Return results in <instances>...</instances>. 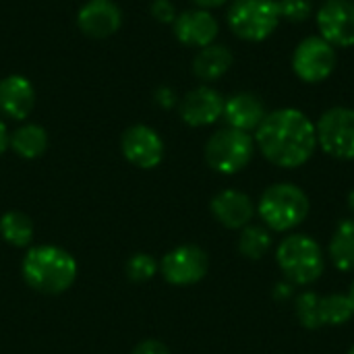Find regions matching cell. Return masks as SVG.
I'll list each match as a JSON object with an SVG mask.
<instances>
[{"instance_id":"cell-1","label":"cell","mask_w":354,"mask_h":354,"mask_svg":"<svg viewBox=\"0 0 354 354\" xmlns=\"http://www.w3.org/2000/svg\"><path fill=\"white\" fill-rule=\"evenodd\" d=\"M259 153L278 168H301L317 149L315 122L299 108H278L268 112L255 131Z\"/></svg>"},{"instance_id":"cell-2","label":"cell","mask_w":354,"mask_h":354,"mask_svg":"<svg viewBox=\"0 0 354 354\" xmlns=\"http://www.w3.org/2000/svg\"><path fill=\"white\" fill-rule=\"evenodd\" d=\"M23 280L41 295H60L68 290L77 278L75 257L56 245L31 247L23 257Z\"/></svg>"},{"instance_id":"cell-3","label":"cell","mask_w":354,"mask_h":354,"mask_svg":"<svg viewBox=\"0 0 354 354\" xmlns=\"http://www.w3.org/2000/svg\"><path fill=\"white\" fill-rule=\"evenodd\" d=\"M309 209V195L295 183H274L257 201V216L263 226L274 232H290L299 228L307 220Z\"/></svg>"},{"instance_id":"cell-4","label":"cell","mask_w":354,"mask_h":354,"mask_svg":"<svg viewBox=\"0 0 354 354\" xmlns=\"http://www.w3.org/2000/svg\"><path fill=\"white\" fill-rule=\"evenodd\" d=\"M276 263L292 286H311L326 272L322 245L309 234H288L276 247Z\"/></svg>"},{"instance_id":"cell-5","label":"cell","mask_w":354,"mask_h":354,"mask_svg":"<svg viewBox=\"0 0 354 354\" xmlns=\"http://www.w3.org/2000/svg\"><path fill=\"white\" fill-rule=\"evenodd\" d=\"M226 21L239 39L251 44L266 41L282 23L276 0H232Z\"/></svg>"},{"instance_id":"cell-6","label":"cell","mask_w":354,"mask_h":354,"mask_svg":"<svg viewBox=\"0 0 354 354\" xmlns=\"http://www.w3.org/2000/svg\"><path fill=\"white\" fill-rule=\"evenodd\" d=\"M255 137L251 133L224 127L205 143V162L220 174H236L245 170L255 156Z\"/></svg>"},{"instance_id":"cell-7","label":"cell","mask_w":354,"mask_h":354,"mask_svg":"<svg viewBox=\"0 0 354 354\" xmlns=\"http://www.w3.org/2000/svg\"><path fill=\"white\" fill-rule=\"evenodd\" d=\"M290 66L299 81L307 85L324 83L338 66V50L322 35H307L292 50Z\"/></svg>"},{"instance_id":"cell-8","label":"cell","mask_w":354,"mask_h":354,"mask_svg":"<svg viewBox=\"0 0 354 354\" xmlns=\"http://www.w3.org/2000/svg\"><path fill=\"white\" fill-rule=\"evenodd\" d=\"M317 147L334 160H354V108L332 106L315 122Z\"/></svg>"},{"instance_id":"cell-9","label":"cell","mask_w":354,"mask_h":354,"mask_svg":"<svg viewBox=\"0 0 354 354\" xmlns=\"http://www.w3.org/2000/svg\"><path fill=\"white\" fill-rule=\"evenodd\" d=\"M209 257L197 245H180L168 251L160 261L164 280L172 286H193L207 276Z\"/></svg>"},{"instance_id":"cell-10","label":"cell","mask_w":354,"mask_h":354,"mask_svg":"<svg viewBox=\"0 0 354 354\" xmlns=\"http://www.w3.org/2000/svg\"><path fill=\"white\" fill-rule=\"evenodd\" d=\"M317 35L336 50L354 46V0H324L315 10Z\"/></svg>"},{"instance_id":"cell-11","label":"cell","mask_w":354,"mask_h":354,"mask_svg":"<svg viewBox=\"0 0 354 354\" xmlns=\"http://www.w3.org/2000/svg\"><path fill=\"white\" fill-rule=\"evenodd\" d=\"M120 149L127 162L137 168H156L164 158L162 137L147 124H133L122 133Z\"/></svg>"},{"instance_id":"cell-12","label":"cell","mask_w":354,"mask_h":354,"mask_svg":"<svg viewBox=\"0 0 354 354\" xmlns=\"http://www.w3.org/2000/svg\"><path fill=\"white\" fill-rule=\"evenodd\" d=\"M226 97L212 85H199L180 100V118L189 127H209L224 114Z\"/></svg>"},{"instance_id":"cell-13","label":"cell","mask_w":354,"mask_h":354,"mask_svg":"<svg viewBox=\"0 0 354 354\" xmlns=\"http://www.w3.org/2000/svg\"><path fill=\"white\" fill-rule=\"evenodd\" d=\"M172 29L180 44L201 50L216 41V37L220 33V23L212 15V10L197 6V8L178 12L172 23Z\"/></svg>"},{"instance_id":"cell-14","label":"cell","mask_w":354,"mask_h":354,"mask_svg":"<svg viewBox=\"0 0 354 354\" xmlns=\"http://www.w3.org/2000/svg\"><path fill=\"white\" fill-rule=\"evenodd\" d=\"M209 209L214 218L230 230H243L245 226L253 224V218L257 214V205L253 203V199L239 189L220 191L212 199Z\"/></svg>"},{"instance_id":"cell-15","label":"cell","mask_w":354,"mask_h":354,"mask_svg":"<svg viewBox=\"0 0 354 354\" xmlns=\"http://www.w3.org/2000/svg\"><path fill=\"white\" fill-rule=\"evenodd\" d=\"M268 116L266 102L255 91H236L224 102V122L230 129L255 133Z\"/></svg>"},{"instance_id":"cell-16","label":"cell","mask_w":354,"mask_h":354,"mask_svg":"<svg viewBox=\"0 0 354 354\" xmlns=\"http://www.w3.org/2000/svg\"><path fill=\"white\" fill-rule=\"evenodd\" d=\"M77 25L89 37H110L122 25L120 6L112 0H89L79 8Z\"/></svg>"},{"instance_id":"cell-17","label":"cell","mask_w":354,"mask_h":354,"mask_svg":"<svg viewBox=\"0 0 354 354\" xmlns=\"http://www.w3.org/2000/svg\"><path fill=\"white\" fill-rule=\"evenodd\" d=\"M35 106V89L23 75H8L0 81V112L12 120H25Z\"/></svg>"},{"instance_id":"cell-18","label":"cell","mask_w":354,"mask_h":354,"mask_svg":"<svg viewBox=\"0 0 354 354\" xmlns=\"http://www.w3.org/2000/svg\"><path fill=\"white\" fill-rule=\"evenodd\" d=\"M234 64V54L230 52L228 46L224 44H209L205 48H201L195 58H193V75L207 83H214L218 79H222Z\"/></svg>"},{"instance_id":"cell-19","label":"cell","mask_w":354,"mask_h":354,"mask_svg":"<svg viewBox=\"0 0 354 354\" xmlns=\"http://www.w3.org/2000/svg\"><path fill=\"white\" fill-rule=\"evenodd\" d=\"M330 261L340 272H354V218L342 220L328 245Z\"/></svg>"},{"instance_id":"cell-20","label":"cell","mask_w":354,"mask_h":354,"mask_svg":"<svg viewBox=\"0 0 354 354\" xmlns=\"http://www.w3.org/2000/svg\"><path fill=\"white\" fill-rule=\"evenodd\" d=\"M8 147L23 160H35L48 149V133L39 124H23L8 137Z\"/></svg>"},{"instance_id":"cell-21","label":"cell","mask_w":354,"mask_h":354,"mask_svg":"<svg viewBox=\"0 0 354 354\" xmlns=\"http://www.w3.org/2000/svg\"><path fill=\"white\" fill-rule=\"evenodd\" d=\"M236 247H239V253L245 259L259 261L274 247L272 230L266 228L263 224H249V226H245L241 230V236H239V245Z\"/></svg>"},{"instance_id":"cell-22","label":"cell","mask_w":354,"mask_h":354,"mask_svg":"<svg viewBox=\"0 0 354 354\" xmlns=\"http://www.w3.org/2000/svg\"><path fill=\"white\" fill-rule=\"evenodd\" d=\"M354 317V309L348 295H340V292H334V295H326L322 297L319 295V322H322V328H338V326H344L348 324Z\"/></svg>"},{"instance_id":"cell-23","label":"cell","mask_w":354,"mask_h":354,"mask_svg":"<svg viewBox=\"0 0 354 354\" xmlns=\"http://www.w3.org/2000/svg\"><path fill=\"white\" fill-rule=\"evenodd\" d=\"M0 236L12 247H27L33 241V222L23 212H6L0 218Z\"/></svg>"},{"instance_id":"cell-24","label":"cell","mask_w":354,"mask_h":354,"mask_svg":"<svg viewBox=\"0 0 354 354\" xmlns=\"http://www.w3.org/2000/svg\"><path fill=\"white\" fill-rule=\"evenodd\" d=\"M295 315L299 324L307 330H319V295L313 290H305L295 301Z\"/></svg>"},{"instance_id":"cell-25","label":"cell","mask_w":354,"mask_h":354,"mask_svg":"<svg viewBox=\"0 0 354 354\" xmlns=\"http://www.w3.org/2000/svg\"><path fill=\"white\" fill-rule=\"evenodd\" d=\"M124 270H127L129 280H133V282H147V280H151L160 272V266H158V261L151 255L135 253L133 257H129Z\"/></svg>"},{"instance_id":"cell-26","label":"cell","mask_w":354,"mask_h":354,"mask_svg":"<svg viewBox=\"0 0 354 354\" xmlns=\"http://www.w3.org/2000/svg\"><path fill=\"white\" fill-rule=\"evenodd\" d=\"M278 2V10H280V19L286 23H305L307 19H311L313 12V2L311 0H276Z\"/></svg>"},{"instance_id":"cell-27","label":"cell","mask_w":354,"mask_h":354,"mask_svg":"<svg viewBox=\"0 0 354 354\" xmlns=\"http://www.w3.org/2000/svg\"><path fill=\"white\" fill-rule=\"evenodd\" d=\"M149 12L156 21L160 23H174L176 19V6L172 4V0H153L149 6Z\"/></svg>"},{"instance_id":"cell-28","label":"cell","mask_w":354,"mask_h":354,"mask_svg":"<svg viewBox=\"0 0 354 354\" xmlns=\"http://www.w3.org/2000/svg\"><path fill=\"white\" fill-rule=\"evenodd\" d=\"M153 100H156V104H158L160 108H164V110H170V108H174V106L178 104L176 91H174L172 87H168V85L158 87L156 93H153Z\"/></svg>"},{"instance_id":"cell-29","label":"cell","mask_w":354,"mask_h":354,"mask_svg":"<svg viewBox=\"0 0 354 354\" xmlns=\"http://www.w3.org/2000/svg\"><path fill=\"white\" fill-rule=\"evenodd\" d=\"M131 354H170V351L160 340H143Z\"/></svg>"},{"instance_id":"cell-30","label":"cell","mask_w":354,"mask_h":354,"mask_svg":"<svg viewBox=\"0 0 354 354\" xmlns=\"http://www.w3.org/2000/svg\"><path fill=\"white\" fill-rule=\"evenodd\" d=\"M292 288H295V286H292L290 282H286V280H284L282 284H278V286L274 288V297H276L278 301H286V299H290V297H292V292H295Z\"/></svg>"},{"instance_id":"cell-31","label":"cell","mask_w":354,"mask_h":354,"mask_svg":"<svg viewBox=\"0 0 354 354\" xmlns=\"http://www.w3.org/2000/svg\"><path fill=\"white\" fill-rule=\"evenodd\" d=\"M199 8H205V10H212V8H220L224 6L228 0H193Z\"/></svg>"},{"instance_id":"cell-32","label":"cell","mask_w":354,"mask_h":354,"mask_svg":"<svg viewBox=\"0 0 354 354\" xmlns=\"http://www.w3.org/2000/svg\"><path fill=\"white\" fill-rule=\"evenodd\" d=\"M8 131H6V127H4V122L0 120V156L6 151V147H8Z\"/></svg>"},{"instance_id":"cell-33","label":"cell","mask_w":354,"mask_h":354,"mask_svg":"<svg viewBox=\"0 0 354 354\" xmlns=\"http://www.w3.org/2000/svg\"><path fill=\"white\" fill-rule=\"evenodd\" d=\"M348 209L354 214V189L348 193Z\"/></svg>"},{"instance_id":"cell-34","label":"cell","mask_w":354,"mask_h":354,"mask_svg":"<svg viewBox=\"0 0 354 354\" xmlns=\"http://www.w3.org/2000/svg\"><path fill=\"white\" fill-rule=\"evenodd\" d=\"M348 299H351V303H353V309H354V280H353V284H351V290H348Z\"/></svg>"},{"instance_id":"cell-35","label":"cell","mask_w":354,"mask_h":354,"mask_svg":"<svg viewBox=\"0 0 354 354\" xmlns=\"http://www.w3.org/2000/svg\"><path fill=\"white\" fill-rule=\"evenodd\" d=\"M348 354H354V344H353V346H351V351H348Z\"/></svg>"}]
</instances>
